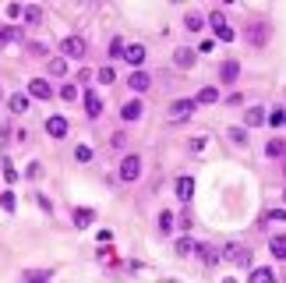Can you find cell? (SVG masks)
Wrapping results in <instances>:
<instances>
[{"mask_svg": "<svg viewBox=\"0 0 286 283\" xmlns=\"http://www.w3.org/2000/svg\"><path fill=\"white\" fill-rule=\"evenodd\" d=\"M209 25H212V32H215V39H223V43H233L237 39V32L230 29V21H226V14H219V11H212L209 18H205Z\"/></svg>", "mask_w": 286, "mask_h": 283, "instance_id": "6da1fadb", "label": "cell"}, {"mask_svg": "<svg viewBox=\"0 0 286 283\" xmlns=\"http://www.w3.org/2000/svg\"><path fill=\"white\" fill-rule=\"evenodd\" d=\"M60 53H64V57H74V61H85V39H81V36H64V39H60Z\"/></svg>", "mask_w": 286, "mask_h": 283, "instance_id": "7a4b0ae2", "label": "cell"}, {"mask_svg": "<svg viewBox=\"0 0 286 283\" xmlns=\"http://www.w3.org/2000/svg\"><path fill=\"white\" fill-rule=\"evenodd\" d=\"M117 174H120V181H128V184L138 181V177H142V156H124V163H120Z\"/></svg>", "mask_w": 286, "mask_h": 283, "instance_id": "3957f363", "label": "cell"}, {"mask_svg": "<svg viewBox=\"0 0 286 283\" xmlns=\"http://www.w3.org/2000/svg\"><path fill=\"white\" fill-rule=\"evenodd\" d=\"M195 110H198L195 99H173V103H170V117H173V121H187Z\"/></svg>", "mask_w": 286, "mask_h": 283, "instance_id": "277c9868", "label": "cell"}, {"mask_svg": "<svg viewBox=\"0 0 286 283\" xmlns=\"http://www.w3.org/2000/svg\"><path fill=\"white\" fill-rule=\"evenodd\" d=\"M195 57H198V53H195L191 46H177V53H173V64H177L180 71H191V68H195Z\"/></svg>", "mask_w": 286, "mask_h": 283, "instance_id": "5b68a950", "label": "cell"}, {"mask_svg": "<svg viewBox=\"0 0 286 283\" xmlns=\"http://www.w3.org/2000/svg\"><path fill=\"white\" fill-rule=\"evenodd\" d=\"M223 255H226L230 262H237V266H251V251H247V248H237V244H226V248H223Z\"/></svg>", "mask_w": 286, "mask_h": 283, "instance_id": "8992f818", "label": "cell"}, {"mask_svg": "<svg viewBox=\"0 0 286 283\" xmlns=\"http://www.w3.org/2000/svg\"><path fill=\"white\" fill-rule=\"evenodd\" d=\"M28 92H32L36 99H50V96H53V85H50L46 78H32V81H28Z\"/></svg>", "mask_w": 286, "mask_h": 283, "instance_id": "52a82bcc", "label": "cell"}, {"mask_svg": "<svg viewBox=\"0 0 286 283\" xmlns=\"http://www.w3.org/2000/svg\"><path fill=\"white\" fill-rule=\"evenodd\" d=\"M85 110H88V117H92V121H96V117L103 114V99H99V92L85 89Z\"/></svg>", "mask_w": 286, "mask_h": 283, "instance_id": "ba28073f", "label": "cell"}, {"mask_svg": "<svg viewBox=\"0 0 286 283\" xmlns=\"http://www.w3.org/2000/svg\"><path fill=\"white\" fill-rule=\"evenodd\" d=\"M46 135H50V138H64V135H68V121H64V117H50V121H46Z\"/></svg>", "mask_w": 286, "mask_h": 283, "instance_id": "9c48e42d", "label": "cell"}, {"mask_svg": "<svg viewBox=\"0 0 286 283\" xmlns=\"http://www.w3.org/2000/svg\"><path fill=\"white\" fill-rule=\"evenodd\" d=\"M237 74H240V64H237V61H226V64H219V78H223L226 85H233V81H237Z\"/></svg>", "mask_w": 286, "mask_h": 283, "instance_id": "30bf717a", "label": "cell"}, {"mask_svg": "<svg viewBox=\"0 0 286 283\" xmlns=\"http://www.w3.org/2000/svg\"><path fill=\"white\" fill-rule=\"evenodd\" d=\"M148 85H152V78H148L145 71H135V74L128 78V89H131V92H145Z\"/></svg>", "mask_w": 286, "mask_h": 283, "instance_id": "8fae6325", "label": "cell"}, {"mask_svg": "<svg viewBox=\"0 0 286 283\" xmlns=\"http://www.w3.org/2000/svg\"><path fill=\"white\" fill-rule=\"evenodd\" d=\"M184 29H187V32H202V29H205V14L187 11V14H184Z\"/></svg>", "mask_w": 286, "mask_h": 283, "instance_id": "7c38bea8", "label": "cell"}, {"mask_svg": "<svg viewBox=\"0 0 286 283\" xmlns=\"http://www.w3.org/2000/svg\"><path fill=\"white\" fill-rule=\"evenodd\" d=\"M262 124H265V110L262 106H251L244 114V128H262Z\"/></svg>", "mask_w": 286, "mask_h": 283, "instance_id": "4fadbf2b", "label": "cell"}, {"mask_svg": "<svg viewBox=\"0 0 286 283\" xmlns=\"http://www.w3.org/2000/svg\"><path fill=\"white\" fill-rule=\"evenodd\" d=\"M142 114H145V106H142V103H138V99H131V103H124V110H120V117H124L128 124H131V121H138Z\"/></svg>", "mask_w": 286, "mask_h": 283, "instance_id": "5bb4252c", "label": "cell"}, {"mask_svg": "<svg viewBox=\"0 0 286 283\" xmlns=\"http://www.w3.org/2000/svg\"><path fill=\"white\" fill-rule=\"evenodd\" d=\"M191 195H195V181H191V177H180V181H177V199L191 202Z\"/></svg>", "mask_w": 286, "mask_h": 283, "instance_id": "9a60e30c", "label": "cell"}, {"mask_svg": "<svg viewBox=\"0 0 286 283\" xmlns=\"http://www.w3.org/2000/svg\"><path fill=\"white\" fill-rule=\"evenodd\" d=\"M18 39H21V29H14V25H0V46L18 43Z\"/></svg>", "mask_w": 286, "mask_h": 283, "instance_id": "2e32d148", "label": "cell"}, {"mask_svg": "<svg viewBox=\"0 0 286 283\" xmlns=\"http://www.w3.org/2000/svg\"><path fill=\"white\" fill-rule=\"evenodd\" d=\"M124 61L138 68V64L145 61V46H138V43H135V46H128V50H124Z\"/></svg>", "mask_w": 286, "mask_h": 283, "instance_id": "e0dca14e", "label": "cell"}, {"mask_svg": "<svg viewBox=\"0 0 286 283\" xmlns=\"http://www.w3.org/2000/svg\"><path fill=\"white\" fill-rule=\"evenodd\" d=\"M269 251H272L276 259H283V255H286V234H276V237H269Z\"/></svg>", "mask_w": 286, "mask_h": 283, "instance_id": "ac0fdd59", "label": "cell"}, {"mask_svg": "<svg viewBox=\"0 0 286 283\" xmlns=\"http://www.w3.org/2000/svg\"><path fill=\"white\" fill-rule=\"evenodd\" d=\"M265 39H269V25H251V32H247V43H258V46H262Z\"/></svg>", "mask_w": 286, "mask_h": 283, "instance_id": "d6986e66", "label": "cell"}, {"mask_svg": "<svg viewBox=\"0 0 286 283\" xmlns=\"http://www.w3.org/2000/svg\"><path fill=\"white\" fill-rule=\"evenodd\" d=\"M195 255H202V262H205V266H215V262H219V255H215L209 244H195Z\"/></svg>", "mask_w": 286, "mask_h": 283, "instance_id": "ffe728a7", "label": "cell"}, {"mask_svg": "<svg viewBox=\"0 0 286 283\" xmlns=\"http://www.w3.org/2000/svg\"><path fill=\"white\" fill-rule=\"evenodd\" d=\"M92 219H96V212H92V209H74V227H81V230H85Z\"/></svg>", "mask_w": 286, "mask_h": 283, "instance_id": "44dd1931", "label": "cell"}, {"mask_svg": "<svg viewBox=\"0 0 286 283\" xmlns=\"http://www.w3.org/2000/svg\"><path fill=\"white\" fill-rule=\"evenodd\" d=\"M251 280L272 283V280H276V273H272V269H265V266H258V269H255V266H251Z\"/></svg>", "mask_w": 286, "mask_h": 283, "instance_id": "7402d4cb", "label": "cell"}, {"mask_svg": "<svg viewBox=\"0 0 286 283\" xmlns=\"http://www.w3.org/2000/svg\"><path fill=\"white\" fill-rule=\"evenodd\" d=\"M21 18H25V25H39V21H43V11H39V7H25Z\"/></svg>", "mask_w": 286, "mask_h": 283, "instance_id": "603a6c76", "label": "cell"}, {"mask_svg": "<svg viewBox=\"0 0 286 283\" xmlns=\"http://www.w3.org/2000/svg\"><path fill=\"white\" fill-rule=\"evenodd\" d=\"M53 276V269H25L21 273V280H50Z\"/></svg>", "mask_w": 286, "mask_h": 283, "instance_id": "cb8c5ba5", "label": "cell"}, {"mask_svg": "<svg viewBox=\"0 0 286 283\" xmlns=\"http://www.w3.org/2000/svg\"><path fill=\"white\" fill-rule=\"evenodd\" d=\"M124 50H128V43H124L120 36H113V39H110V57H124Z\"/></svg>", "mask_w": 286, "mask_h": 283, "instance_id": "d4e9b609", "label": "cell"}, {"mask_svg": "<svg viewBox=\"0 0 286 283\" xmlns=\"http://www.w3.org/2000/svg\"><path fill=\"white\" fill-rule=\"evenodd\" d=\"M177 255H184V259L195 255V241H191V237H180V241H177Z\"/></svg>", "mask_w": 286, "mask_h": 283, "instance_id": "484cf974", "label": "cell"}, {"mask_svg": "<svg viewBox=\"0 0 286 283\" xmlns=\"http://www.w3.org/2000/svg\"><path fill=\"white\" fill-rule=\"evenodd\" d=\"M265 124H276V128H283V124H286V110H283V106H279V110H272V114L265 117Z\"/></svg>", "mask_w": 286, "mask_h": 283, "instance_id": "4316f807", "label": "cell"}, {"mask_svg": "<svg viewBox=\"0 0 286 283\" xmlns=\"http://www.w3.org/2000/svg\"><path fill=\"white\" fill-rule=\"evenodd\" d=\"M11 110L14 114H25L28 110V96H11Z\"/></svg>", "mask_w": 286, "mask_h": 283, "instance_id": "83f0119b", "label": "cell"}, {"mask_svg": "<svg viewBox=\"0 0 286 283\" xmlns=\"http://www.w3.org/2000/svg\"><path fill=\"white\" fill-rule=\"evenodd\" d=\"M215 99H219V89H202L195 103H215Z\"/></svg>", "mask_w": 286, "mask_h": 283, "instance_id": "f1b7e54d", "label": "cell"}, {"mask_svg": "<svg viewBox=\"0 0 286 283\" xmlns=\"http://www.w3.org/2000/svg\"><path fill=\"white\" fill-rule=\"evenodd\" d=\"M265 152H269V156L276 159V156H283V152H286V145H283V142H279V138H272V142H269V145H265Z\"/></svg>", "mask_w": 286, "mask_h": 283, "instance_id": "f546056e", "label": "cell"}, {"mask_svg": "<svg viewBox=\"0 0 286 283\" xmlns=\"http://www.w3.org/2000/svg\"><path fill=\"white\" fill-rule=\"evenodd\" d=\"M50 74L64 78V74H68V61H50Z\"/></svg>", "mask_w": 286, "mask_h": 283, "instance_id": "4dcf8cb0", "label": "cell"}, {"mask_svg": "<svg viewBox=\"0 0 286 283\" xmlns=\"http://www.w3.org/2000/svg\"><path fill=\"white\" fill-rule=\"evenodd\" d=\"M265 223H286V209H272V212H265Z\"/></svg>", "mask_w": 286, "mask_h": 283, "instance_id": "1f68e13d", "label": "cell"}, {"mask_svg": "<svg viewBox=\"0 0 286 283\" xmlns=\"http://www.w3.org/2000/svg\"><path fill=\"white\" fill-rule=\"evenodd\" d=\"M170 227H173V212H170V209L159 212V230H166V234H170Z\"/></svg>", "mask_w": 286, "mask_h": 283, "instance_id": "d6a6232c", "label": "cell"}, {"mask_svg": "<svg viewBox=\"0 0 286 283\" xmlns=\"http://www.w3.org/2000/svg\"><path fill=\"white\" fill-rule=\"evenodd\" d=\"M96 78H99L103 85H113V78H117V74H113V68H99V74H96Z\"/></svg>", "mask_w": 286, "mask_h": 283, "instance_id": "836d02e7", "label": "cell"}, {"mask_svg": "<svg viewBox=\"0 0 286 283\" xmlns=\"http://www.w3.org/2000/svg\"><path fill=\"white\" fill-rule=\"evenodd\" d=\"M60 96H64L68 103H74V99H78V85H60Z\"/></svg>", "mask_w": 286, "mask_h": 283, "instance_id": "e575fe53", "label": "cell"}, {"mask_svg": "<svg viewBox=\"0 0 286 283\" xmlns=\"http://www.w3.org/2000/svg\"><path fill=\"white\" fill-rule=\"evenodd\" d=\"M74 156H78V163H88V159H92V149H88V145H78Z\"/></svg>", "mask_w": 286, "mask_h": 283, "instance_id": "d590c367", "label": "cell"}, {"mask_svg": "<svg viewBox=\"0 0 286 283\" xmlns=\"http://www.w3.org/2000/svg\"><path fill=\"white\" fill-rule=\"evenodd\" d=\"M0 206H4L7 212H14V195H11V191H4V195H0Z\"/></svg>", "mask_w": 286, "mask_h": 283, "instance_id": "8d00e7d4", "label": "cell"}, {"mask_svg": "<svg viewBox=\"0 0 286 283\" xmlns=\"http://www.w3.org/2000/svg\"><path fill=\"white\" fill-rule=\"evenodd\" d=\"M25 50H28V53H32V57H43V53H46V46H43V43H28V46H25Z\"/></svg>", "mask_w": 286, "mask_h": 283, "instance_id": "74e56055", "label": "cell"}, {"mask_svg": "<svg viewBox=\"0 0 286 283\" xmlns=\"http://www.w3.org/2000/svg\"><path fill=\"white\" fill-rule=\"evenodd\" d=\"M230 138L237 142V145H244V138H247V135H244V128H230Z\"/></svg>", "mask_w": 286, "mask_h": 283, "instance_id": "f35d334b", "label": "cell"}, {"mask_svg": "<svg viewBox=\"0 0 286 283\" xmlns=\"http://www.w3.org/2000/svg\"><path fill=\"white\" fill-rule=\"evenodd\" d=\"M124 142H128L124 135H113V138H110V149H124Z\"/></svg>", "mask_w": 286, "mask_h": 283, "instance_id": "ab89813d", "label": "cell"}, {"mask_svg": "<svg viewBox=\"0 0 286 283\" xmlns=\"http://www.w3.org/2000/svg\"><path fill=\"white\" fill-rule=\"evenodd\" d=\"M21 11H25V7H21V4H7V14H11V18H18V14H21Z\"/></svg>", "mask_w": 286, "mask_h": 283, "instance_id": "60d3db41", "label": "cell"}, {"mask_svg": "<svg viewBox=\"0 0 286 283\" xmlns=\"http://www.w3.org/2000/svg\"><path fill=\"white\" fill-rule=\"evenodd\" d=\"M170 4H180V0H170Z\"/></svg>", "mask_w": 286, "mask_h": 283, "instance_id": "b9f144b4", "label": "cell"}, {"mask_svg": "<svg viewBox=\"0 0 286 283\" xmlns=\"http://www.w3.org/2000/svg\"><path fill=\"white\" fill-rule=\"evenodd\" d=\"M283 202H286V191H283Z\"/></svg>", "mask_w": 286, "mask_h": 283, "instance_id": "7bdbcfd3", "label": "cell"}, {"mask_svg": "<svg viewBox=\"0 0 286 283\" xmlns=\"http://www.w3.org/2000/svg\"><path fill=\"white\" fill-rule=\"evenodd\" d=\"M226 4H233V0H226Z\"/></svg>", "mask_w": 286, "mask_h": 283, "instance_id": "ee69618b", "label": "cell"}, {"mask_svg": "<svg viewBox=\"0 0 286 283\" xmlns=\"http://www.w3.org/2000/svg\"><path fill=\"white\" fill-rule=\"evenodd\" d=\"M283 259H286V255H283Z\"/></svg>", "mask_w": 286, "mask_h": 283, "instance_id": "f6af8a7d", "label": "cell"}]
</instances>
